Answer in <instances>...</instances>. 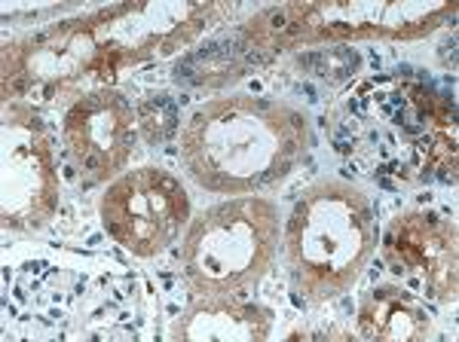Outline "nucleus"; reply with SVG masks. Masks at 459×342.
<instances>
[{"mask_svg": "<svg viewBox=\"0 0 459 342\" xmlns=\"http://www.w3.org/2000/svg\"><path fill=\"white\" fill-rule=\"evenodd\" d=\"M423 312L413 309L411 300L398 296L395 291H383L380 296H374L371 309L365 312V330L371 337H417L420 321H423Z\"/></svg>", "mask_w": 459, "mask_h": 342, "instance_id": "obj_3", "label": "nucleus"}, {"mask_svg": "<svg viewBox=\"0 0 459 342\" xmlns=\"http://www.w3.org/2000/svg\"><path fill=\"white\" fill-rule=\"evenodd\" d=\"M126 132H123V123L117 116L114 104L101 107V104H89L83 107L80 104L71 116V147L77 153L80 162H89V166H99L95 156L114 150L117 141H123Z\"/></svg>", "mask_w": 459, "mask_h": 342, "instance_id": "obj_2", "label": "nucleus"}, {"mask_svg": "<svg viewBox=\"0 0 459 342\" xmlns=\"http://www.w3.org/2000/svg\"><path fill=\"white\" fill-rule=\"evenodd\" d=\"M142 125L147 132V141H162L175 132L178 125V107L166 95H157L142 107Z\"/></svg>", "mask_w": 459, "mask_h": 342, "instance_id": "obj_5", "label": "nucleus"}, {"mask_svg": "<svg viewBox=\"0 0 459 342\" xmlns=\"http://www.w3.org/2000/svg\"><path fill=\"white\" fill-rule=\"evenodd\" d=\"M359 64V56L352 49H328V52H309V56L300 58V68H307L316 77L325 80H343L346 73L355 71Z\"/></svg>", "mask_w": 459, "mask_h": 342, "instance_id": "obj_4", "label": "nucleus"}, {"mask_svg": "<svg viewBox=\"0 0 459 342\" xmlns=\"http://www.w3.org/2000/svg\"><path fill=\"white\" fill-rule=\"evenodd\" d=\"M166 184V177L157 175V184H153V196L151 205H142V192H138L135 177L117 184L110 199L105 202V218L110 233H120L123 227H129V233L123 235V242L129 248L142 251V254H151V251L162 248L166 235L175 229L178 211L184 214V192L169 184L166 192H160V187Z\"/></svg>", "mask_w": 459, "mask_h": 342, "instance_id": "obj_1", "label": "nucleus"}]
</instances>
